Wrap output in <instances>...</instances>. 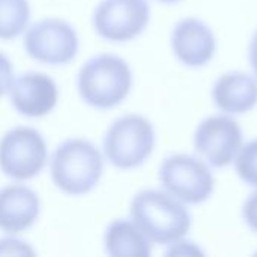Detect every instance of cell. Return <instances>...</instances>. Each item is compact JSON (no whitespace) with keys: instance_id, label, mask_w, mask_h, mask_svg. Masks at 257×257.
Returning a JSON list of instances; mask_svg holds the SVG:
<instances>
[{"instance_id":"6","label":"cell","mask_w":257,"mask_h":257,"mask_svg":"<svg viewBox=\"0 0 257 257\" xmlns=\"http://www.w3.org/2000/svg\"><path fill=\"white\" fill-rule=\"evenodd\" d=\"M48 163L44 136L30 126H15L0 137V170L14 181L38 176Z\"/></svg>"},{"instance_id":"10","label":"cell","mask_w":257,"mask_h":257,"mask_svg":"<svg viewBox=\"0 0 257 257\" xmlns=\"http://www.w3.org/2000/svg\"><path fill=\"white\" fill-rule=\"evenodd\" d=\"M9 98L12 107L26 117H42L51 113L59 101V89L54 80L36 71H29L14 78Z\"/></svg>"},{"instance_id":"19","label":"cell","mask_w":257,"mask_h":257,"mask_svg":"<svg viewBox=\"0 0 257 257\" xmlns=\"http://www.w3.org/2000/svg\"><path fill=\"white\" fill-rule=\"evenodd\" d=\"M242 218L245 224L257 233V190L245 199L242 205Z\"/></svg>"},{"instance_id":"7","label":"cell","mask_w":257,"mask_h":257,"mask_svg":"<svg viewBox=\"0 0 257 257\" xmlns=\"http://www.w3.org/2000/svg\"><path fill=\"white\" fill-rule=\"evenodd\" d=\"M23 45L27 56L33 60L59 66L75 59L78 53V35L68 21L45 18L26 30Z\"/></svg>"},{"instance_id":"14","label":"cell","mask_w":257,"mask_h":257,"mask_svg":"<svg viewBox=\"0 0 257 257\" xmlns=\"http://www.w3.org/2000/svg\"><path fill=\"white\" fill-rule=\"evenodd\" d=\"M151 241L133 220L119 218L108 224L104 235L105 253L113 257H148L152 253Z\"/></svg>"},{"instance_id":"13","label":"cell","mask_w":257,"mask_h":257,"mask_svg":"<svg viewBox=\"0 0 257 257\" xmlns=\"http://www.w3.org/2000/svg\"><path fill=\"white\" fill-rule=\"evenodd\" d=\"M212 99L223 113H247L257 105V80L245 72L223 74L212 87Z\"/></svg>"},{"instance_id":"17","label":"cell","mask_w":257,"mask_h":257,"mask_svg":"<svg viewBox=\"0 0 257 257\" xmlns=\"http://www.w3.org/2000/svg\"><path fill=\"white\" fill-rule=\"evenodd\" d=\"M36 251L32 245L15 236L0 238V256H35Z\"/></svg>"},{"instance_id":"18","label":"cell","mask_w":257,"mask_h":257,"mask_svg":"<svg viewBox=\"0 0 257 257\" xmlns=\"http://www.w3.org/2000/svg\"><path fill=\"white\" fill-rule=\"evenodd\" d=\"M14 81V66L6 54L0 51V98L6 95Z\"/></svg>"},{"instance_id":"20","label":"cell","mask_w":257,"mask_h":257,"mask_svg":"<svg viewBox=\"0 0 257 257\" xmlns=\"http://www.w3.org/2000/svg\"><path fill=\"white\" fill-rule=\"evenodd\" d=\"M169 256H184V254H203L202 250L199 247H196V244L188 242V241H176L173 244H170V248L167 250Z\"/></svg>"},{"instance_id":"9","label":"cell","mask_w":257,"mask_h":257,"mask_svg":"<svg viewBox=\"0 0 257 257\" xmlns=\"http://www.w3.org/2000/svg\"><path fill=\"white\" fill-rule=\"evenodd\" d=\"M242 146V131L229 116H211L200 122L194 133V148L212 167L223 169L232 164Z\"/></svg>"},{"instance_id":"21","label":"cell","mask_w":257,"mask_h":257,"mask_svg":"<svg viewBox=\"0 0 257 257\" xmlns=\"http://www.w3.org/2000/svg\"><path fill=\"white\" fill-rule=\"evenodd\" d=\"M248 59H250V65L254 71V75L257 77V30L254 32L251 41H250V47H248Z\"/></svg>"},{"instance_id":"5","label":"cell","mask_w":257,"mask_h":257,"mask_svg":"<svg viewBox=\"0 0 257 257\" xmlns=\"http://www.w3.org/2000/svg\"><path fill=\"white\" fill-rule=\"evenodd\" d=\"M160 182L169 194L185 205L206 202L215 187L209 164L187 154L170 155L161 163Z\"/></svg>"},{"instance_id":"16","label":"cell","mask_w":257,"mask_h":257,"mask_svg":"<svg viewBox=\"0 0 257 257\" xmlns=\"http://www.w3.org/2000/svg\"><path fill=\"white\" fill-rule=\"evenodd\" d=\"M235 169L245 184L257 188V139L241 146L235 158Z\"/></svg>"},{"instance_id":"8","label":"cell","mask_w":257,"mask_h":257,"mask_svg":"<svg viewBox=\"0 0 257 257\" xmlns=\"http://www.w3.org/2000/svg\"><path fill=\"white\" fill-rule=\"evenodd\" d=\"M151 20L146 0H101L93 12V29L105 41L126 42L145 32Z\"/></svg>"},{"instance_id":"11","label":"cell","mask_w":257,"mask_h":257,"mask_svg":"<svg viewBox=\"0 0 257 257\" xmlns=\"http://www.w3.org/2000/svg\"><path fill=\"white\" fill-rule=\"evenodd\" d=\"M170 44L178 60L190 68L205 66L217 50L214 32L197 18L181 20L172 32Z\"/></svg>"},{"instance_id":"1","label":"cell","mask_w":257,"mask_h":257,"mask_svg":"<svg viewBox=\"0 0 257 257\" xmlns=\"http://www.w3.org/2000/svg\"><path fill=\"white\" fill-rule=\"evenodd\" d=\"M131 220L145 236L160 245L182 239L191 229V215L185 203L166 190H142L130 206Z\"/></svg>"},{"instance_id":"12","label":"cell","mask_w":257,"mask_h":257,"mask_svg":"<svg viewBox=\"0 0 257 257\" xmlns=\"http://www.w3.org/2000/svg\"><path fill=\"white\" fill-rule=\"evenodd\" d=\"M41 200L38 194L21 184L0 188V230L17 235L30 229L39 218Z\"/></svg>"},{"instance_id":"22","label":"cell","mask_w":257,"mask_h":257,"mask_svg":"<svg viewBox=\"0 0 257 257\" xmlns=\"http://www.w3.org/2000/svg\"><path fill=\"white\" fill-rule=\"evenodd\" d=\"M157 2H161V3H176V2H181V0H157Z\"/></svg>"},{"instance_id":"2","label":"cell","mask_w":257,"mask_h":257,"mask_svg":"<svg viewBox=\"0 0 257 257\" xmlns=\"http://www.w3.org/2000/svg\"><path fill=\"white\" fill-rule=\"evenodd\" d=\"M131 87L133 71L128 62L108 53L90 57L77 77V89L81 99L96 110L117 107L126 99Z\"/></svg>"},{"instance_id":"3","label":"cell","mask_w":257,"mask_h":257,"mask_svg":"<svg viewBox=\"0 0 257 257\" xmlns=\"http://www.w3.org/2000/svg\"><path fill=\"white\" fill-rule=\"evenodd\" d=\"M104 158L86 139H69L60 143L50 161V175L57 190L68 196H84L101 181Z\"/></svg>"},{"instance_id":"15","label":"cell","mask_w":257,"mask_h":257,"mask_svg":"<svg viewBox=\"0 0 257 257\" xmlns=\"http://www.w3.org/2000/svg\"><path fill=\"white\" fill-rule=\"evenodd\" d=\"M30 21L29 0H0V39L11 41L27 30Z\"/></svg>"},{"instance_id":"4","label":"cell","mask_w":257,"mask_h":257,"mask_svg":"<svg viewBox=\"0 0 257 257\" xmlns=\"http://www.w3.org/2000/svg\"><path fill=\"white\" fill-rule=\"evenodd\" d=\"M154 148V125L140 114L117 117L107 130L102 142L104 157L111 166L120 170L140 167L152 155Z\"/></svg>"}]
</instances>
